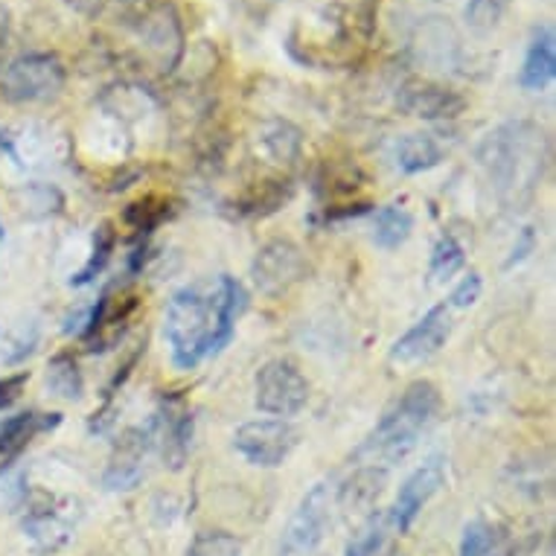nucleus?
I'll list each match as a JSON object with an SVG mask.
<instances>
[{
    "instance_id": "f257e3e1",
    "label": "nucleus",
    "mask_w": 556,
    "mask_h": 556,
    "mask_svg": "<svg viewBox=\"0 0 556 556\" xmlns=\"http://www.w3.org/2000/svg\"><path fill=\"white\" fill-rule=\"evenodd\" d=\"M245 309V289L233 277L184 286L166 309V344L178 370H192L216 356L233 338L237 318Z\"/></svg>"
},
{
    "instance_id": "f03ea898",
    "label": "nucleus",
    "mask_w": 556,
    "mask_h": 556,
    "mask_svg": "<svg viewBox=\"0 0 556 556\" xmlns=\"http://www.w3.org/2000/svg\"><path fill=\"white\" fill-rule=\"evenodd\" d=\"M438 410V384L426 382V379L408 384L396 405L367 434V440L356 452V460H365L367 466H384V469L391 464H400L402 457L417 446L422 431L434 422Z\"/></svg>"
},
{
    "instance_id": "7ed1b4c3",
    "label": "nucleus",
    "mask_w": 556,
    "mask_h": 556,
    "mask_svg": "<svg viewBox=\"0 0 556 556\" xmlns=\"http://www.w3.org/2000/svg\"><path fill=\"white\" fill-rule=\"evenodd\" d=\"M545 137L530 123H507L483 140L481 161L502 192L533 187L542 175Z\"/></svg>"
},
{
    "instance_id": "20e7f679",
    "label": "nucleus",
    "mask_w": 556,
    "mask_h": 556,
    "mask_svg": "<svg viewBox=\"0 0 556 556\" xmlns=\"http://www.w3.org/2000/svg\"><path fill=\"white\" fill-rule=\"evenodd\" d=\"M338 504V490L332 483L320 481L303 495L301 507L294 510L280 539V554L303 556L315 551L324 542L329 525H332V510Z\"/></svg>"
},
{
    "instance_id": "39448f33",
    "label": "nucleus",
    "mask_w": 556,
    "mask_h": 556,
    "mask_svg": "<svg viewBox=\"0 0 556 556\" xmlns=\"http://www.w3.org/2000/svg\"><path fill=\"white\" fill-rule=\"evenodd\" d=\"M64 64L53 53L21 55L0 76V93L10 102L50 100L64 88Z\"/></svg>"
},
{
    "instance_id": "423d86ee",
    "label": "nucleus",
    "mask_w": 556,
    "mask_h": 556,
    "mask_svg": "<svg viewBox=\"0 0 556 556\" xmlns=\"http://www.w3.org/2000/svg\"><path fill=\"white\" fill-rule=\"evenodd\" d=\"M256 408L271 417H298L309 402V382L289 358H271L256 374Z\"/></svg>"
},
{
    "instance_id": "0eeeda50",
    "label": "nucleus",
    "mask_w": 556,
    "mask_h": 556,
    "mask_svg": "<svg viewBox=\"0 0 556 556\" xmlns=\"http://www.w3.org/2000/svg\"><path fill=\"white\" fill-rule=\"evenodd\" d=\"M298 429L286 420H254L239 426L233 434V448L251 466L274 469L283 466L298 446Z\"/></svg>"
},
{
    "instance_id": "6e6552de",
    "label": "nucleus",
    "mask_w": 556,
    "mask_h": 556,
    "mask_svg": "<svg viewBox=\"0 0 556 556\" xmlns=\"http://www.w3.org/2000/svg\"><path fill=\"white\" fill-rule=\"evenodd\" d=\"M149 446L157 448V455L164 457V464L169 469H184L187 457H190L192 443V414L184 405V400H164L161 408L155 410V417L147 429Z\"/></svg>"
},
{
    "instance_id": "1a4fd4ad",
    "label": "nucleus",
    "mask_w": 556,
    "mask_h": 556,
    "mask_svg": "<svg viewBox=\"0 0 556 556\" xmlns=\"http://www.w3.org/2000/svg\"><path fill=\"white\" fill-rule=\"evenodd\" d=\"M251 274H254V283L260 286V292L277 298V294L289 292L292 286L301 283L309 274V263L294 242L274 239L265 248H260V254L251 265Z\"/></svg>"
},
{
    "instance_id": "9d476101",
    "label": "nucleus",
    "mask_w": 556,
    "mask_h": 556,
    "mask_svg": "<svg viewBox=\"0 0 556 556\" xmlns=\"http://www.w3.org/2000/svg\"><path fill=\"white\" fill-rule=\"evenodd\" d=\"M448 336H452V309L443 303V306H434V309L426 312L391 346V362H396V365H420L434 353H440V346L446 344Z\"/></svg>"
},
{
    "instance_id": "9b49d317",
    "label": "nucleus",
    "mask_w": 556,
    "mask_h": 556,
    "mask_svg": "<svg viewBox=\"0 0 556 556\" xmlns=\"http://www.w3.org/2000/svg\"><path fill=\"white\" fill-rule=\"evenodd\" d=\"M443 464L440 460H429V464H422L417 472L410 475L408 481L400 486V495H396V502L391 507V525L400 533H408L410 525L417 521V516L422 513V507L440 493V486H443Z\"/></svg>"
},
{
    "instance_id": "f8f14e48",
    "label": "nucleus",
    "mask_w": 556,
    "mask_h": 556,
    "mask_svg": "<svg viewBox=\"0 0 556 556\" xmlns=\"http://www.w3.org/2000/svg\"><path fill=\"white\" fill-rule=\"evenodd\" d=\"M400 109L420 119H455L466 109V100L443 85L408 83L400 91Z\"/></svg>"
},
{
    "instance_id": "ddd939ff",
    "label": "nucleus",
    "mask_w": 556,
    "mask_h": 556,
    "mask_svg": "<svg viewBox=\"0 0 556 556\" xmlns=\"http://www.w3.org/2000/svg\"><path fill=\"white\" fill-rule=\"evenodd\" d=\"M149 438L147 429H128L119 443L114 446V455H111V464L105 469V486L114 490V493H126V490H135L140 478H143V460H147Z\"/></svg>"
},
{
    "instance_id": "4468645a",
    "label": "nucleus",
    "mask_w": 556,
    "mask_h": 556,
    "mask_svg": "<svg viewBox=\"0 0 556 556\" xmlns=\"http://www.w3.org/2000/svg\"><path fill=\"white\" fill-rule=\"evenodd\" d=\"M554 76H556L554 29L542 27L528 47V55H525V64H521L519 85L525 88V91H545L547 85L554 83Z\"/></svg>"
},
{
    "instance_id": "2eb2a0df",
    "label": "nucleus",
    "mask_w": 556,
    "mask_h": 556,
    "mask_svg": "<svg viewBox=\"0 0 556 556\" xmlns=\"http://www.w3.org/2000/svg\"><path fill=\"white\" fill-rule=\"evenodd\" d=\"M62 422V414H18L0 426V464H10L29 446V440L47 429H55Z\"/></svg>"
},
{
    "instance_id": "dca6fc26",
    "label": "nucleus",
    "mask_w": 556,
    "mask_h": 556,
    "mask_svg": "<svg viewBox=\"0 0 556 556\" xmlns=\"http://www.w3.org/2000/svg\"><path fill=\"white\" fill-rule=\"evenodd\" d=\"M443 161V147L431 135H405L393 147V164L405 175L426 173Z\"/></svg>"
},
{
    "instance_id": "f3484780",
    "label": "nucleus",
    "mask_w": 556,
    "mask_h": 556,
    "mask_svg": "<svg viewBox=\"0 0 556 556\" xmlns=\"http://www.w3.org/2000/svg\"><path fill=\"white\" fill-rule=\"evenodd\" d=\"M384 483H388V469L384 466H362L338 490V502L353 504V507H370L384 493Z\"/></svg>"
},
{
    "instance_id": "a211bd4d",
    "label": "nucleus",
    "mask_w": 556,
    "mask_h": 556,
    "mask_svg": "<svg viewBox=\"0 0 556 556\" xmlns=\"http://www.w3.org/2000/svg\"><path fill=\"white\" fill-rule=\"evenodd\" d=\"M410 228H414V219L405 207H382L376 211L374 216V242L384 251H393V248L405 245V239L410 237Z\"/></svg>"
},
{
    "instance_id": "6ab92c4d",
    "label": "nucleus",
    "mask_w": 556,
    "mask_h": 556,
    "mask_svg": "<svg viewBox=\"0 0 556 556\" xmlns=\"http://www.w3.org/2000/svg\"><path fill=\"white\" fill-rule=\"evenodd\" d=\"M47 388L62 396V400H79L85 391L83 374H79V365L71 353H59V356L50 358L47 365Z\"/></svg>"
},
{
    "instance_id": "aec40b11",
    "label": "nucleus",
    "mask_w": 556,
    "mask_h": 556,
    "mask_svg": "<svg viewBox=\"0 0 556 556\" xmlns=\"http://www.w3.org/2000/svg\"><path fill=\"white\" fill-rule=\"evenodd\" d=\"M460 556H504L502 533L486 521L466 525L464 539H460Z\"/></svg>"
},
{
    "instance_id": "412c9836",
    "label": "nucleus",
    "mask_w": 556,
    "mask_h": 556,
    "mask_svg": "<svg viewBox=\"0 0 556 556\" xmlns=\"http://www.w3.org/2000/svg\"><path fill=\"white\" fill-rule=\"evenodd\" d=\"M464 260L466 256L460 242H457L452 233H446V237L434 245V254H431V283H446V280H452V277L464 268Z\"/></svg>"
},
{
    "instance_id": "4be33fe9",
    "label": "nucleus",
    "mask_w": 556,
    "mask_h": 556,
    "mask_svg": "<svg viewBox=\"0 0 556 556\" xmlns=\"http://www.w3.org/2000/svg\"><path fill=\"white\" fill-rule=\"evenodd\" d=\"M384 551H388V521L382 516H374L346 545V556H384Z\"/></svg>"
},
{
    "instance_id": "5701e85b",
    "label": "nucleus",
    "mask_w": 556,
    "mask_h": 556,
    "mask_svg": "<svg viewBox=\"0 0 556 556\" xmlns=\"http://www.w3.org/2000/svg\"><path fill=\"white\" fill-rule=\"evenodd\" d=\"M114 245H117V237H114V230H111V225L105 222V225H100L97 228V233H93V251H91V260H88V265H85L83 271L76 274L74 283L76 286H85L91 283L93 277L109 265L111 254H114Z\"/></svg>"
},
{
    "instance_id": "b1692460",
    "label": "nucleus",
    "mask_w": 556,
    "mask_h": 556,
    "mask_svg": "<svg viewBox=\"0 0 556 556\" xmlns=\"http://www.w3.org/2000/svg\"><path fill=\"white\" fill-rule=\"evenodd\" d=\"M187 556H242V542L225 530H211L192 539Z\"/></svg>"
},
{
    "instance_id": "393cba45",
    "label": "nucleus",
    "mask_w": 556,
    "mask_h": 556,
    "mask_svg": "<svg viewBox=\"0 0 556 556\" xmlns=\"http://www.w3.org/2000/svg\"><path fill=\"white\" fill-rule=\"evenodd\" d=\"M166 213H169V207H166L164 199H143L128 204L126 222L135 230H152L166 219Z\"/></svg>"
},
{
    "instance_id": "a878e982",
    "label": "nucleus",
    "mask_w": 556,
    "mask_h": 556,
    "mask_svg": "<svg viewBox=\"0 0 556 556\" xmlns=\"http://www.w3.org/2000/svg\"><path fill=\"white\" fill-rule=\"evenodd\" d=\"M513 0H469L466 3V21L475 29H493L510 10Z\"/></svg>"
},
{
    "instance_id": "bb28decb",
    "label": "nucleus",
    "mask_w": 556,
    "mask_h": 556,
    "mask_svg": "<svg viewBox=\"0 0 556 556\" xmlns=\"http://www.w3.org/2000/svg\"><path fill=\"white\" fill-rule=\"evenodd\" d=\"M481 274L478 271H469L460 280V286H457L455 292H452V298H448V309H466V306H472V303H478V298H481Z\"/></svg>"
},
{
    "instance_id": "cd10ccee",
    "label": "nucleus",
    "mask_w": 556,
    "mask_h": 556,
    "mask_svg": "<svg viewBox=\"0 0 556 556\" xmlns=\"http://www.w3.org/2000/svg\"><path fill=\"white\" fill-rule=\"evenodd\" d=\"M27 379H29L27 370H21V374L15 376H3V379H0V410L10 408L12 402L18 400L21 391H24V384H27Z\"/></svg>"
},
{
    "instance_id": "c85d7f7f",
    "label": "nucleus",
    "mask_w": 556,
    "mask_h": 556,
    "mask_svg": "<svg viewBox=\"0 0 556 556\" xmlns=\"http://www.w3.org/2000/svg\"><path fill=\"white\" fill-rule=\"evenodd\" d=\"M530 248H533V230H525V233H521V245L519 248H513V256H510V263L507 265H513V263H519L521 256H528V251Z\"/></svg>"
},
{
    "instance_id": "c756f323",
    "label": "nucleus",
    "mask_w": 556,
    "mask_h": 556,
    "mask_svg": "<svg viewBox=\"0 0 556 556\" xmlns=\"http://www.w3.org/2000/svg\"><path fill=\"white\" fill-rule=\"evenodd\" d=\"M67 3H74L76 10L100 12V10H102V3H105V0H67Z\"/></svg>"
}]
</instances>
